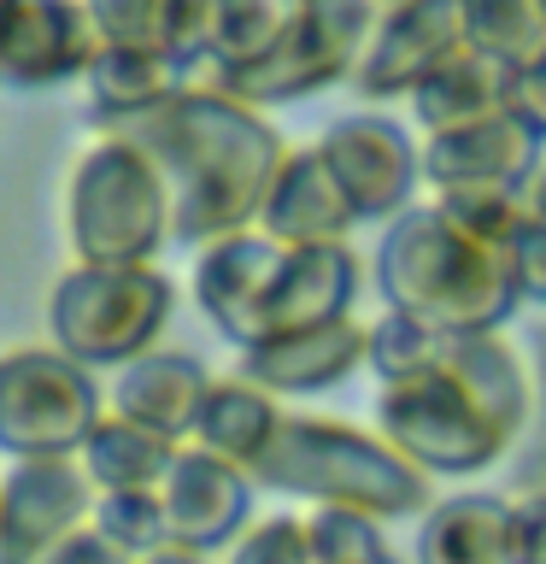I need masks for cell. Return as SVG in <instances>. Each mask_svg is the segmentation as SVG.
Returning <instances> with one entry per match:
<instances>
[{
	"label": "cell",
	"mask_w": 546,
	"mask_h": 564,
	"mask_svg": "<svg viewBox=\"0 0 546 564\" xmlns=\"http://www.w3.org/2000/svg\"><path fill=\"white\" fill-rule=\"evenodd\" d=\"M135 141L171 183V236L211 247L241 229H259L288 148L259 106L223 95L218 83H188L159 112L112 130Z\"/></svg>",
	"instance_id": "cell-1"
},
{
	"label": "cell",
	"mask_w": 546,
	"mask_h": 564,
	"mask_svg": "<svg viewBox=\"0 0 546 564\" xmlns=\"http://www.w3.org/2000/svg\"><path fill=\"white\" fill-rule=\"evenodd\" d=\"M517 553L523 564H546V488L517 506Z\"/></svg>",
	"instance_id": "cell-35"
},
{
	"label": "cell",
	"mask_w": 546,
	"mask_h": 564,
	"mask_svg": "<svg viewBox=\"0 0 546 564\" xmlns=\"http://www.w3.org/2000/svg\"><path fill=\"white\" fill-rule=\"evenodd\" d=\"M465 47H470L465 0H400V7H382V24L370 35L359 70H352V88L370 100L417 95Z\"/></svg>",
	"instance_id": "cell-10"
},
{
	"label": "cell",
	"mask_w": 546,
	"mask_h": 564,
	"mask_svg": "<svg viewBox=\"0 0 546 564\" xmlns=\"http://www.w3.org/2000/svg\"><path fill=\"white\" fill-rule=\"evenodd\" d=\"M70 264H153L171 236V183L135 141L100 135L65 183Z\"/></svg>",
	"instance_id": "cell-5"
},
{
	"label": "cell",
	"mask_w": 546,
	"mask_h": 564,
	"mask_svg": "<svg viewBox=\"0 0 546 564\" xmlns=\"http://www.w3.org/2000/svg\"><path fill=\"white\" fill-rule=\"evenodd\" d=\"M376 276L387 312L440 335H488L523 300L505 247L476 241L440 206H412L387 224L376 247Z\"/></svg>",
	"instance_id": "cell-3"
},
{
	"label": "cell",
	"mask_w": 546,
	"mask_h": 564,
	"mask_svg": "<svg viewBox=\"0 0 546 564\" xmlns=\"http://www.w3.org/2000/svg\"><path fill=\"white\" fill-rule=\"evenodd\" d=\"M540 12H546V0H540Z\"/></svg>",
	"instance_id": "cell-40"
},
{
	"label": "cell",
	"mask_w": 546,
	"mask_h": 564,
	"mask_svg": "<svg viewBox=\"0 0 546 564\" xmlns=\"http://www.w3.org/2000/svg\"><path fill=\"white\" fill-rule=\"evenodd\" d=\"M141 564H211V558L188 553V546H165V553H153V558H141Z\"/></svg>",
	"instance_id": "cell-37"
},
{
	"label": "cell",
	"mask_w": 546,
	"mask_h": 564,
	"mask_svg": "<svg viewBox=\"0 0 546 564\" xmlns=\"http://www.w3.org/2000/svg\"><path fill=\"white\" fill-rule=\"evenodd\" d=\"M282 253L288 247L271 241L264 229H241V236H223L200 247L194 259V306L206 312V324L236 341L241 352L264 341V312H271V289L282 271Z\"/></svg>",
	"instance_id": "cell-13"
},
{
	"label": "cell",
	"mask_w": 546,
	"mask_h": 564,
	"mask_svg": "<svg viewBox=\"0 0 546 564\" xmlns=\"http://www.w3.org/2000/svg\"><path fill=\"white\" fill-rule=\"evenodd\" d=\"M95 18L106 47H135V53H165V18L171 0H83Z\"/></svg>",
	"instance_id": "cell-29"
},
{
	"label": "cell",
	"mask_w": 546,
	"mask_h": 564,
	"mask_svg": "<svg viewBox=\"0 0 546 564\" xmlns=\"http://www.w3.org/2000/svg\"><path fill=\"white\" fill-rule=\"evenodd\" d=\"M382 7H400V0H382Z\"/></svg>",
	"instance_id": "cell-39"
},
{
	"label": "cell",
	"mask_w": 546,
	"mask_h": 564,
	"mask_svg": "<svg viewBox=\"0 0 546 564\" xmlns=\"http://www.w3.org/2000/svg\"><path fill=\"white\" fill-rule=\"evenodd\" d=\"M100 30L83 0H18L0 12V88H59L88 77L100 53Z\"/></svg>",
	"instance_id": "cell-12"
},
{
	"label": "cell",
	"mask_w": 546,
	"mask_h": 564,
	"mask_svg": "<svg viewBox=\"0 0 546 564\" xmlns=\"http://www.w3.org/2000/svg\"><path fill=\"white\" fill-rule=\"evenodd\" d=\"M317 153L329 159L335 183L359 218H400L412 212V188L423 176V148L382 112H352L329 123Z\"/></svg>",
	"instance_id": "cell-11"
},
{
	"label": "cell",
	"mask_w": 546,
	"mask_h": 564,
	"mask_svg": "<svg viewBox=\"0 0 546 564\" xmlns=\"http://www.w3.org/2000/svg\"><path fill=\"white\" fill-rule=\"evenodd\" d=\"M282 417L288 412L276 405L271 388H259L247 377H223V382H211L206 412H200V423H194V447L218 453V458H229V465H241L247 476H253V465L271 453Z\"/></svg>",
	"instance_id": "cell-23"
},
{
	"label": "cell",
	"mask_w": 546,
	"mask_h": 564,
	"mask_svg": "<svg viewBox=\"0 0 546 564\" xmlns=\"http://www.w3.org/2000/svg\"><path fill=\"white\" fill-rule=\"evenodd\" d=\"M12 7H18V0H0V12H12Z\"/></svg>",
	"instance_id": "cell-38"
},
{
	"label": "cell",
	"mask_w": 546,
	"mask_h": 564,
	"mask_svg": "<svg viewBox=\"0 0 546 564\" xmlns=\"http://www.w3.org/2000/svg\"><path fill=\"white\" fill-rule=\"evenodd\" d=\"M176 441L141 430V423L106 412L95 423V435H88L83 447V470L88 482H95L100 494H130V488H165V476L176 465Z\"/></svg>",
	"instance_id": "cell-24"
},
{
	"label": "cell",
	"mask_w": 546,
	"mask_h": 564,
	"mask_svg": "<svg viewBox=\"0 0 546 564\" xmlns=\"http://www.w3.org/2000/svg\"><path fill=\"white\" fill-rule=\"evenodd\" d=\"M376 24H382V0H306L288 35L264 59H253L247 70H229V77H206V83H218L223 95H236L247 106L312 100L317 88L359 70Z\"/></svg>",
	"instance_id": "cell-8"
},
{
	"label": "cell",
	"mask_w": 546,
	"mask_h": 564,
	"mask_svg": "<svg viewBox=\"0 0 546 564\" xmlns=\"http://www.w3.org/2000/svg\"><path fill=\"white\" fill-rule=\"evenodd\" d=\"M423 564H523L517 553V506L493 494H458L423 511Z\"/></svg>",
	"instance_id": "cell-21"
},
{
	"label": "cell",
	"mask_w": 546,
	"mask_h": 564,
	"mask_svg": "<svg viewBox=\"0 0 546 564\" xmlns=\"http://www.w3.org/2000/svg\"><path fill=\"white\" fill-rule=\"evenodd\" d=\"M211 42H218V0H171L165 18V59L183 65L194 83L211 65Z\"/></svg>",
	"instance_id": "cell-30"
},
{
	"label": "cell",
	"mask_w": 546,
	"mask_h": 564,
	"mask_svg": "<svg viewBox=\"0 0 546 564\" xmlns=\"http://www.w3.org/2000/svg\"><path fill=\"white\" fill-rule=\"evenodd\" d=\"M211 370L194 359V352H171V347H153L141 352L135 365L112 370V388H106V412L141 423V430L176 441L188 447L194 441V423L206 412V394H211Z\"/></svg>",
	"instance_id": "cell-16"
},
{
	"label": "cell",
	"mask_w": 546,
	"mask_h": 564,
	"mask_svg": "<svg viewBox=\"0 0 546 564\" xmlns=\"http://www.w3.org/2000/svg\"><path fill=\"white\" fill-rule=\"evenodd\" d=\"M42 564H135V558H123L118 546L106 541L95 523H88V529H77V535H70L65 546H53V553H47Z\"/></svg>",
	"instance_id": "cell-34"
},
{
	"label": "cell",
	"mask_w": 546,
	"mask_h": 564,
	"mask_svg": "<svg viewBox=\"0 0 546 564\" xmlns=\"http://www.w3.org/2000/svg\"><path fill=\"white\" fill-rule=\"evenodd\" d=\"M95 529L118 546L123 558H153L171 546V511L159 488H130V494H100L95 500Z\"/></svg>",
	"instance_id": "cell-27"
},
{
	"label": "cell",
	"mask_w": 546,
	"mask_h": 564,
	"mask_svg": "<svg viewBox=\"0 0 546 564\" xmlns=\"http://www.w3.org/2000/svg\"><path fill=\"white\" fill-rule=\"evenodd\" d=\"M535 405V370L500 329L488 335H435L429 359L382 382V441L412 458L423 476L488 470L517 441Z\"/></svg>",
	"instance_id": "cell-2"
},
{
	"label": "cell",
	"mask_w": 546,
	"mask_h": 564,
	"mask_svg": "<svg viewBox=\"0 0 546 564\" xmlns=\"http://www.w3.org/2000/svg\"><path fill=\"white\" fill-rule=\"evenodd\" d=\"M359 300V259L341 247H288L271 289V312H264V341L294 329H324L352 317Z\"/></svg>",
	"instance_id": "cell-19"
},
{
	"label": "cell",
	"mask_w": 546,
	"mask_h": 564,
	"mask_svg": "<svg viewBox=\"0 0 546 564\" xmlns=\"http://www.w3.org/2000/svg\"><path fill=\"white\" fill-rule=\"evenodd\" d=\"M540 165V135L517 112H500L452 135H429V148H423V176L440 194H528Z\"/></svg>",
	"instance_id": "cell-15"
},
{
	"label": "cell",
	"mask_w": 546,
	"mask_h": 564,
	"mask_svg": "<svg viewBox=\"0 0 546 564\" xmlns=\"http://www.w3.org/2000/svg\"><path fill=\"white\" fill-rule=\"evenodd\" d=\"M465 30H470V53H482V59L505 70H528L546 53L540 0H465Z\"/></svg>",
	"instance_id": "cell-25"
},
{
	"label": "cell",
	"mask_w": 546,
	"mask_h": 564,
	"mask_svg": "<svg viewBox=\"0 0 546 564\" xmlns=\"http://www.w3.org/2000/svg\"><path fill=\"white\" fill-rule=\"evenodd\" d=\"M523 200H528V224H540V229H546V165L535 171V183H528Z\"/></svg>",
	"instance_id": "cell-36"
},
{
	"label": "cell",
	"mask_w": 546,
	"mask_h": 564,
	"mask_svg": "<svg viewBox=\"0 0 546 564\" xmlns=\"http://www.w3.org/2000/svg\"><path fill=\"white\" fill-rule=\"evenodd\" d=\"M95 500L83 458H12L0 470V564H42L95 523Z\"/></svg>",
	"instance_id": "cell-9"
},
{
	"label": "cell",
	"mask_w": 546,
	"mask_h": 564,
	"mask_svg": "<svg viewBox=\"0 0 546 564\" xmlns=\"http://www.w3.org/2000/svg\"><path fill=\"white\" fill-rule=\"evenodd\" d=\"M159 494H165V511H171V546H188L200 558L236 546L253 529V476L218 453L194 447V441L176 453Z\"/></svg>",
	"instance_id": "cell-14"
},
{
	"label": "cell",
	"mask_w": 546,
	"mask_h": 564,
	"mask_svg": "<svg viewBox=\"0 0 546 564\" xmlns=\"http://www.w3.org/2000/svg\"><path fill=\"white\" fill-rule=\"evenodd\" d=\"M100 417L106 388L70 352L53 341L0 352V453L7 458H83Z\"/></svg>",
	"instance_id": "cell-7"
},
{
	"label": "cell",
	"mask_w": 546,
	"mask_h": 564,
	"mask_svg": "<svg viewBox=\"0 0 546 564\" xmlns=\"http://www.w3.org/2000/svg\"><path fill=\"white\" fill-rule=\"evenodd\" d=\"M511 271H517V294L546 306V229L540 224H528L517 236V247H511Z\"/></svg>",
	"instance_id": "cell-32"
},
{
	"label": "cell",
	"mask_w": 546,
	"mask_h": 564,
	"mask_svg": "<svg viewBox=\"0 0 546 564\" xmlns=\"http://www.w3.org/2000/svg\"><path fill=\"white\" fill-rule=\"evenodd\" d=\"M299 7L306 0H218V42H211L206 77H229V70H247L253 59H264L288 35Z\"/></svg>",
	"instance_id": "cell-26"
},
{
	"label": "cell",
	"mask_w": 546,
	"mask_h": 564,
	"mask_svg": "<svg viewBox=\"0 0 546 564\" xmlns=\"http://www.w3.org/2000/svg\"><path fill=\"white\" fill-rule=\"evenodd\" d=\"M511 112L546 141V53L528 70H517V83H511Z\"/></svg>",
	"instance_id": "cell-33"
},
{
	"label": "cell",
	"mask_w": 546,
	"mask_h": 564,
	"mask_svg": "<svg viewBox=\"0 0 546 564\" xmlns=\"http://www.w3.org/2000/svg\"><path fill=\"white\" fill-rule=\"evenodd\" d=\"M223 564H312L306 546V518H264L229 546Z\"/></svg>",
	"instance_id": "cell-31"
},
{
	"label": "cell",
	"mask_w": 546,
	"mask_h": 564,
	"mask_svg": "<svg viewBox=\"0 0 546 564\" xmlns=\"http://www.w3.org/2000/svg\"><path fill=\"white\" fill-rule=\"evenodd\" d=\"M253 482L299 494L312 506H347L364 518L429 511V476L400 458L387 441H370L335 417H282L271 453L253 465Z\"/></svg>",
	"instance_id": "cell-4"
},
{
	"label": "cell",
	"mask_w": 546,
	"mask_h": 564,
	"mask_svg": "<svg viewBox=\"0 0 546 564\" xmlns=\"http://www.w3.org/2000/svg\"><path fill=\"white\" fill-rule=\"evenodd\" d=\"M364 359H370V329L341 317V324L271 335V341L247 347L236 377L271 388V394H317V388L347 382Z\"/></svg>",
	"instance_id": "cell-17"
},
{
	"label": "cell",
	"mask_w": 546,
	"mask_h": 564,
	"mask_svg": "<svg viewBox=\"0 0 546 564\" xmlns=\"http://www.w3.org/2000/svg\"><path fill=\"white\" fill-rule=\"evenodd\" d=\"M352 224H359V212H352V200L341 194V183H335L329 159L317 148L288 153L271 200L259 212L264 236L282 241V247H341Z\"/></svg>",
	"instance_id": "cell-18"
},
{
	"label": "cell",
	"mask_w": 546,
	"mask_h": 564,
	"mask_svg": "<svg viewBox=\"0 0 546 564\" xmlns=\"http://www.w3.org/2000/svg\"><path fill=\"white\" fill-rule=\"evenodd\" d=\"M511 83H517V70H505L465 47L452 65H440L412 95V112L429 135H452V130H470V123L511 112Z\"/></svg>",
	"instance_id": "cell-22"
},
{
	"label": "cell",
	"mask_w": 546,
	"mask_h": 564,
	"mask_svg": "<svg viewBox=\"0 0 546 564\" xmlns=\"http://www.w3.org/2000/svg\"><path fill=\"white\" fill-rule=\"evenodd\" d=\"M194 77L183 65H171L165 53H135V47H100L95 65H88V123L100 135L123 130V123L159 112L165 100H176Z\"/></svg>",
	"instance_id": "cell-20"
},
{
	"label": "cell",
	"mask_w": 546,
	"mask_h": 564,
	"mask_svg": "<svg viewBox=\"0 0 546 564\" xmlns=\"http://www.w3.org/2000/svg\"><path fill=\"white\" fill-rule=\"evenodd\" d=\"M306 546H312V564H382L387 558L376 518L347 511V506H317L306 518Z\"/></svg>",
	"instance_id": "cell-28"
},
{
	"label": "cell",
	"mask_w": 546,
	"mask_h": 564,
	"mask_svg": "<svg viewBox=\"0 0 546 564\" xmlns=\"http://www.w3.org/2000/svg\"><path fill=\"white\" fill-rule=\"evenodd\" d=\"M176 282L159 264H65L47 294V335L77 365L123 370L159 347L171 324Z\"/></svg>",
	"instance_id": "cell-6"
},
{
	"label": "cell",
	"mask_w": 546,
	"mask_h": 564,
	"mask_svg": "<svg viewBox=\"0 0 546 564\" xmlns=\"http://www.w3.org/2000/svg\"><path fill=\"white\" fill-rule=\"evenodd\" d=\"M382 564H394V558H382Z\"/></svg>",
	"instance_id": "cell-41"
}]
</instances>
